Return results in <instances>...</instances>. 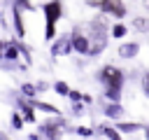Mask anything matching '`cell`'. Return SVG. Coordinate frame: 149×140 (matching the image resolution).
Here are the masks:
<instances>
[{"instance_id":"obj_16","label":"cell","mask_w":149,"mask_h":140,"mask_svg":"<svg viewBox=\"0 0 149 140\" xmlns=\"http://www.w3.org/2000/svg\"><path fill=\"white\" fill-rule=\"evenodd\" d=\"M19 54H21L19 44H16L14 40H9V42L5 44V58H9V61H16V58H19Z\"/></svg>"},{"instance_id":"obj_9","label":"cell","mask_w":149,"mask_h":140,"mask_svg":"<svg viewBox=\"0 0 149 140\" xmlns=\"http://www.w3.org/2000/svg\"><path fill=\"white\" fill-rule=\"evenodd\" d=\"M100 107H102V114H105L107 119H121V114H123L121 100H107V98H105V103H102Z\"/></svg>"},{"instance_id":"obj_8","label":"cell","mask_w":149,"mask_h":140,"mask_svg":"<svg viewBox=\"0 0 149 140\" xmlns=\"http://www.w3.org/2000/svg\"><path fill=\"white\" fill-rule=\"evenodd\" d=\"M16 105H19V112L23 114V119H26V124H37V110H35V105L30 103V98H19L16 100Z\"/></svg>"},{"instance_id":"obj_5","label":"cell","mask_w":149,"mask_h":140,"mask_svg":"<svg viewBox=\"0 0 149 140\" xmlns=\"http://www.w3.org/2000/svg\"><path fill=\"white\" fill-rule=\"evenodd\" d=\"M70 40H72V51H74V54L88 56V51H91V37H88V33H84V30L77 26V28H72Z\"/></svg>"},{"instance_id":"obj_14","label":"cell","mask_w":149,"mask_h":140,"mask_svg":"<svg viewBox=\"0 0 149 140\" xmlns=\"http://www.w3.org/2000/svg\"><path fill=\"white\" fill-rule=\"evenodd\" d=\"M30 103L35 105V110H40V112H47V114H61V110L56 107V105H51V103H44V100H37V98H30Z\"/></svg>"},{"instance_id":"obj_7","label":"cell","mask_w":149,"mask_h":140,"mask_svg":"<svg viewBox=\"0 0 149 140\" xmlns=\"http://www.w3.org/2000/svg\"><path fill=\"white\" fill-rule=\"evenodd\" d=\"M68 54H72V40H70V35H58L51 42V56L61 58V56H68Z\"/></svg>"},{"instance_id":"obj_3","label":"cell","mask_w":149,"mask_h":140,"mask_svg":"<svg viewBox=\"0 0 149 140\" xmlns=\"http://www.w3.org/2000/svg\"><path fill=\"white\" fill-rule=\"evenodd\" d=\"M42 14H44V40L54 42L56 40V23L61 21V16L65 14L63 2L61 0H49L42 5Z\"/></svg>"},{"instance_id":"obj_21","label":"cell","mask_w":149,"mask_h":140,"mask_svg":"<svg viewBox=\"0 0 149 140\" xmlns=\"http://www.w3.org/2000/svg\"><path fill=\"white\" fill-rule=\"evenodd\" d=\"M140 89H142V93L149 98V70L142 75V79H140Z\"/></svg>"},{"instance_id":"obj_23","label":"cell","mask_w":149,"mask_h":140,"mask_svg":"<svg viewBox=\"0 0 149 140\" xmlns=\"http://www.w3.org/2000/svg\"><path fill=\"white\" fill-rule=\"evenodd\" d=\"M77 135H81V138H93V135H95V131H93V128H88V126H79V128H77Z\"/></svg>"},{"instance_id":"obj_25","label":"cell","mask_w":149,"mask_h":140,"mask_svg":"<svg viewBox=\"0 0 149 140\" xmlns=\"http://www.w3.org/2000/svg\"><path fill=\"white\" fill-rule=\"evenodd\" d=\"M68 98H70V100H81V103H84V93H81V91H72V89H70V96H68Z\"/></svg>"},{"instance_id":"obj_28","label":"cell","mask_w":149,"mask_h":140,"mask_svg":"<svg viewBox=\"0 0 149 140\" xmlns=\"http://www.w3.org/2000/svg\"><path fill=\"white\" fill-rule=\"evenodd\" d=\"M144 138L149 140V126H144Z\"/></svg>"},{"instance_id":"obj_12","label":"cell","mask_w":149,"mask_h":140,"mask_svg":"<svg viewBox=\"0 0 149 140\" xmlns=\"http://www.w3.org/2000/svg\"><path fill=\"white\" fill-rule=\"evenodd\" d=\"M95 135H100V138H109V140H121V131L116 128V126H109V124H102V126H98L95 128Z\"/></svg>"},{"instance_id":"obj_13","label":"cell","mask_w":149,"mask_h":140,"mask_svg":"<svg viewBox=\"0 0 149 140\" xmlns=\"http://www.w3.org/2000/svg\"><path fill=\"white\" fill-rule=\"evenodd\" d=\"M109 35H112L114 40H123V37L128 35V26H126L121 19H116V23H112V28H109Z\"/></svg>"},{"instance_id":"obj_19","label":"cell","mask_w":149,"mask_h":140,"mask_svg":"<svg viewBox=\"0 0 149 140\" xmlns=\"http://www.w3.org/2000/svg\"><path fill=\"white\" fill-rule=\"evenodd\" d=\"M61 98H68L70 96V86H68V82H63V79H58V82H54V86H51Z\"/></svg>"},{"instance_id":"obj_2","label":"cell","mask_w":149,"mask_h":140,"mask_svg":"<svg viewBox=\"0 0 149 140\" xmlns=\"http://www.w3.org/2000/svg\"><path fill=\"white\" fill-rule=\"evenodd\" d=\"M88 37H91V51H88V56L91 58L93 56H100L105 51V47H107V40L112 37L109 35V28L105 26V14L98 16V19H93L88 23Z\"/></svg>"},{"instance_id":"obj_1","label":"cell","mask_w":149,"mask_h":140,"mask_svg":"<svg viewBox=\"0 0 149 140\" xmlns=\"http://www.w3.org/2000/svg\"><path fill=\"white\" fill-rule=\"evenodd\" d=\"M98 82L102 84V93L107 100H121V91H123V84H126V75L121 68L107 63L98 70Z\"/></svg>"},{"instance_id":"obj_26","label":"cell","mask_w":149,"mask_h":140,"mask_svg":"<svg viewBox=\"0 0 149 140\" xmlns=\"http://www.w3.org/2000/svg\"><path fill=\"white\" fill-rule=\"evenodd\" d=\"M5 44H7V42L0 40V58H5Z\"/></svg>"},{"instance_id":"obj_27","label":"cell","mask_w":149,"mask_h":140,"mask_svg":"<svg viewBox=\"0 0 149 140\" xmlns=\"http://www.w3.org/2000/svg\"><path fill=\"white\" fill-rule=\"evenodd\" d=\"M142 7H144V12L149 14V0H142Z\"/></svg>"},{"instance_id":"obj_4","label":"cell","mask_w":149,"mask_h":140,"mask_svg":"<svg viewBox=\"0 0 149 140\" xmlns=\"http://www.w3.org/2000/svg\"><path fill=\"white\" fill-rule=\"evenodd\" d=\"M86 5L98 9L105 16H112V19H123L128 14V7H126L123 0H88Z\"/></svg>"},{"instance_id":"obj_15","label":"cell","mask_w":149,"mask_h":140,"mask_svg":"<svg viewBox=\"0 0 149 140\" xmlns=\"http://www.w3.org/2000/svg\"><path fill=\"white\" fill-rule=\"evenodd\" d=\"M121 133H135V131H142V124H137V121H121L119 119V124H114Z\"/></svg>"},{"instance_id":"obj_24","label":"cell","mask_w":149,"mask_h":140,"mask_svg":"<svg viewBox=\"0 0 149 140\" xmlns=\"http://www.w3.org/2000/svg\"><path fill=\"white\" fill-rule=\"evenodd\" d=\"M70 105H72V114H81L84 112V105H81V100H70Z\"/></svg>"},{"instance_id":"obj_20","label":"cell","mask_w":149,"mask_h":140,"mask_svg":"<svg viewBox=\"0 0 149 140\" xmlns=\"http://www.w3.org/2000/svg\"><path fill=\"white\" fill-rule=\"evenodd\" d=\"M23 124H26L23 114H21L19 110H14V112H12V128H14V131H21V128H23Z\"/></svg>"},{"instance_id":"obj_6","label":"cell","mask_w":149,"mask_h":140,"mask_svg":"<svg viewBox=\"0 0 149 140\" xmlns=\"http://www.w3.org/2000/svg\"><path fill=\"white\" fill-rule=\"evenodd\" d=\"M68 126V121H65V117L63 114H56V119L54 121H44V124H40V135H44V138H61V131Z\"/></svg>"},{"instance_id":"obj_11","label":"cell","mask_w":149,"mask_h":140,"mask_svg":"<svg viewBox=\"0 0 149 140\" xmlns=\"http://www.w3.org/2000/svg\"><path fill=\"white\" fill-rule=\"evenodd\" d=\"M21 7L19 5H14L12 7V21H14V33H16V37L21 40L23 35H26V26H23V16H21Z\"/></svg>"},{"instance_id":"obj_17","label":"cell","mask_w":149,"mask_h":140,"mask_svg":"<svg viewBox=\"0 0 149 140\" xmlns=\"http://www.w3.org/2000/svg\"><path fill=\"white\" fill-rule=\"evenodd\" d=\"M133 28L140 33H149V16H135L133 19Z\"/></svg>"},{"instance_id":"obj_18","label":"cell","mask_w":149,"mask_h":140,"mask_svg":"<svg viewBox=\"0 0 149 140\" xmlns=\"http://www.w3.org/2000/svg\"><path fill=\"white\" fill-rule=\"evenodd\" d=\"M21 93L26 96V98H37V84H30V82H23L21 84Z\"/></svg>"},{"instance_id":"obj_10","label":"cell","mask_w":149,"mask_h":140,"mask_svg":"<svg viewBox=\"0 0 149 140\" xmlns=\"http://www.w3.org/2000/svg\"><path fill=\"white\" fill-rule=\"evenodd\" d=\"M116 54H119V58L130 61V58H135L140 54V42H121L119 49H116Z\"/></svg>"},{"instance_id":"obj_22","label":"cell","mask_w":149,"mask_h":140,"mask_svg":"<svg viewBox=\"0 0 149 140\" xmlns=\"http://www.w3.org/2000/svg\"><path fill=\"white\" fill-rule=\"evenodd\" d=\"M14 5H19V7H21V9H26V12H35L33 0H14Z\"/></svg>"}]
</instances>
